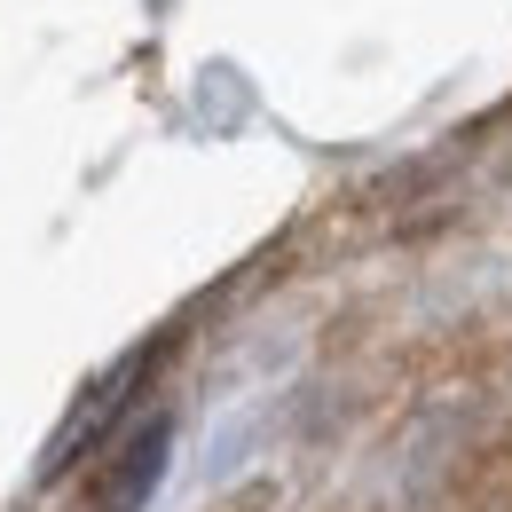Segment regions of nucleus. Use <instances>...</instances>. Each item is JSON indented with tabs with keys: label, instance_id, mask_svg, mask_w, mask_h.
<instances>
[{
	"label": "nucleus",
	"instance_id": "1",
	"mask_svg": "<svg viewBox=\"0 0 512 512\" xmlns=\"http://www.w3.org/2000/svg\"><path fill=\"white\" fill-rule=\"evenodd\" d=\"M166 442H174V434H166V418H150V426H142V434L111 457V481L95 489V497H103V512H134L150 489H158V473H166Z\"/></svg>",
	"mask_w": 512,
	"mask_h": 512
}]
</instances>
